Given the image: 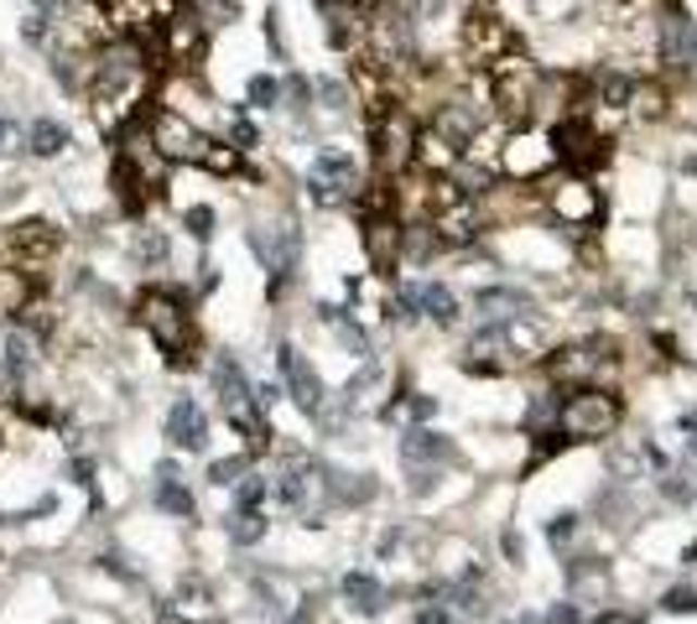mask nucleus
<instances>
[{"label":"nucleus","mask_w":697,"mask_h":624,"mask_svg":"<svg viewBox=\"0 0 697 624\" xmlns=\"http://www.w3.org/2000/svg\"><path fill=\"white\" fill-rule=\"evenodd\" d=\"M63 5H69V0H32L37 16H63Z\"/></svg>","instance_id":"obj_44"},{"label":"nucleus","mask_w":697,"mask_h":624,"mask_svg":"<svg viewBox=\"0 0 697 624\" xmlns=\"http://www.w3.org/2000/svg\"><path fill=\"white\" fill-rule=\"evenodd\" d=\"M0 125H5V110H0Z\"/></svg>","instance_id":"obj_49"},{"label":"nucleus","mask_w":697,"mask_h":624,"mask_svg":"<svg viewBox=\"0 0 697 624\" xmlns=\"http://www.w3.org/2000/svg\"><path fill=\"white\" fill-rule=\"evenodd\" d=\"M344 599L354 603L360 614H381V609H385V588H381V577H370V573H349V577H344Z\"/></svg>","instance_id":"obj_32"},{"label":"nucleus","mask_w":697,"mask_h":624,"mask_svg":"<svg viewBox=\"0 0 697 624\" xmlns=\"http://www.w3.org/2000/svg\"><path fill=\"white\" fill-rule=\"evenodd\" d=\"M411 291V308H416V317H433V323H453L458 317V297L443 282H416Z\"/></svg>","instance_id":"obj_27"},{"label":"nucleus","mask_w":697,"mask_h":624,"mask_svg":"<svg viewBox=\"0 0 697 624\" xmlns=\"http://www.w3.org/2000/svg\"><path fill=\"white\" fill-rule=\"evenodd\" d=\"M411 162H422V172H427V177H448V172L463 162V151H458L443 130H422V136H416V157H411Z\"/></svg>","instance_id":"obj_25"},{"label":"nucleus","mask_w":697,"mask_h":624,"mask_svg":"<svg viewBox=\"0 0 697 624\" xmlns=\"http://www.w3.org/2000/svg\"><path fill=\"white\" fill-rule=\"evenodd\" d=\"M308 188H313L318 203H349V198H360V167H354V157L349 151H318Z\"/></svg>","instance_id":"obj_13"},{"label":"nucleus","mask_w":697,"mask_h":624,"mask_svg":"<svg viewBox=\"0 0 697 624\" xmlns=\"http://www.w3.org/2000/svg\"><path fill=\"white\" fill-rule=\"evenodd\" d=\"M245 95H250V104H256V110H271V104L282 99V84H276L271 73H256V78L245 84Z\"/></svg>","instance_id":"obj_35"},{"label":"nucleus","mask_w":697,"mask_h":624,"mask_svg":"<svg viewBox=\"0 0 697 624\" xmlns=\"http://www.w3.org/2000/svg\"><path fill=\"white\" fill-rule=\"evenodd\" d=\"M573 521L577 515H557V521H547V536H552V541H568V536H573Z\"/></svg>","instance_id":"obj_42"},{"label":"nucleus","mask_w":697,"mask_h":624,"mask_svg":"<svg viewBox=\"0 0 697 624\" xmlns=\"http://www.w3.org/2000/svg\"><path fill=\"white\" fill-rule=\"evenodd\" d=\"M250 146H256V125L235 121V151H250Z\"/></svg>","instance_id":"obj_43"},{"label":"nucleus","mask_w":697,"mask_h":624,"mask_svg":"<svg viewBox=\"0 0 697 624\" xmlns=\"http://www.w3.org/2000/svg\"><path fill=\"white\" fill-rule=\"evenodd\" d=\"M183 224H188L192 240H209V235H214V209H203V203H198V209L183 214Z\"/></svg>","instance_id":"obj_39"},{"label":"nucleus","mask_w":697,"mask_h":624,"mask_svg":"<svg viewBox=\"0 0 697 624\" xmlns=\"http://www.w3.org/2000/svg\"><path fill=\"white\" fill-rule=\"evenodd\" d=\"M568 588H573V603H594V599H609V573H603L599 562L594 567H583V562H573L568 567Z\"/></svg>","instance_id":"obj_31"},{"label":"nucleus","mask_w":697,"mask_h":624,"mask_svg":"<svg viewBox=\"0 0 697 624\" xmlns=\"http://www.w3.org/2000/svg\"><path fill=\"white\" fill-rule=\"evenodd\" d=\"M157 504H162L167 515H177V521H192V495L172 463H162V474H157Z\"/></svg>","instance_id":"obj_28"},{"label":"nucleus","mask_w":697,"mask_h":624,"mask_svg":"<svg viewBox=\"0 0 697 624\" xmlns=\"http://www.w3.org/2000/svg\"><path fill=\"white\" fill-rule=\"evenodd\" d=\"M620 416H625V407H620L614 390H603V385H577L573 396L562 401V411H557V427H562L568 442H599V437H609L620 427Z\"/></svg>","instance_id":"obj_3"},{"label":"nucleus","mask_w":697,"mask_h":624,"mask_svg":"<svg viewBox=\"0 0 697 624\" xmlns=\"http://www.w3.org/2000/svg\"><path fill=\"white\" fill-rule=\"evenodd\" d=\"M328 42L338 52L364 42V5L360 0H328Z\"/></svg>","instance_id":"obj_24"},{"label":"nucleus","mask_w":697,"mask_h":624,"mask_svg":"<svg viewBox=\"0 0 697 624\" xmlns=\"http://www.w3.org/2000/svg\"><path fill=\"white\" fill-rule=\"evenodd\" d=\"M37 370H42V338L26 334L22 323H11L5 338H0V396L16 401Z\"/></svg>","instance_id":"obj_7"},{"label":"nucleus","mask_w":697,"mask_h":624,"mask_svg":"<svg viewBox=\"0 0 697 624\" xmlns=\"http://www.w3.org/2000/svg\"><path fill=\"white\" fill-rule=\"evenodd\" d=\"M552 209H557V219H562L568 229H588V224H599L603 198H599V188H594L588 177H573V183H562V188L552 192Z\"/></svg>","instance_id":"obj_17"},{"label":"nucleus","mask_w":697,"mask_h":624,"mask_svg":"<svg viewBox=\"0 0 697 624\" xmlns=\"http://www.w3.org/2000/svg\"><path fill=\"white\" fill-rule=\"evenodd\" d=\"M552 370L562 375V380L599 385L603 370H614V344H609V338H588V344H577V349H562Z\"/></svg>","instance_id":"obj_16"},{"label":"nucleus","mask_w":697,"mask_h":624,"mask_svg":"<svg viewBox=\"0 0 697 624\" xmlns=\"http://www.w3.org/2000/svg\"><path fill=\"white\" fill-rule=\"evenodd\" d=\"M318 474H323V469H313L308 458H291L287 469H282V479H276V500L287 504V510H308L318 495V484H323Z\"/></svg>","instance_id":"obj_22"},{"label":"nucleus","mask_w":697,"mask_h":624,"mask_svg":"<svg viewBox=\"0 0 697 624\" xmlns=\"http://www.w3.org/2000/svg\"><path fill=\"white\" fill-rule=\"evenodd\" d=\"M416 624H448V614H443V609H422V620Z\"/></svg>","instance_id":"obj_47"},{"label":"nucleus","mask_w":697,"mask_h":624,"mask_svg":"<svg viewBox=\"0 0 697 624\" xmlns=\"http://www.w3.org/2000/svg\"><path fill=\"white\" fill-rule=\"evenodd\" d=\"M552 130H526V125H515L500 146V167L510 177H542V172L552 167Z\"/></svg>","instance_id":"obj_11"},{"label":"nucleus","mask_w":697,"mask_h":624,"mask_svg":"<svg viewBox=\"0 0 697 624\" xmlns=\"http://www.w3.org/2000/svg\"><path fill=\"white\" fill-rule=\"evenodd\" d=\"M157 37H162V58L177 63V68H192L203 48H209V22L198 11H172L167 22H157Z\"/></svg>","instance_id":"obj_10"},{"label":"nucleus","mask_w":697,"mask_h":624,"mask_svg":"<svg viewBox=\"0 0 697 624\" xmlns=\"http://www.w3.org/2000/svg\"><path fill=\"white\" fill-rule=\"evenodd\" d=\"M22 37H26V42H32V48H37V42L48 37V22H42V26H37V22H26V26H22Z\"/></svg>","instance_id":"obj_45"},{"label":"nucleus","mask_w":697,"mask_h":624,"mask_svg":"<svg viewBox=\"0 0 697 624\" xmlns=\"http://www.w3.org/2000/svg\"><path fill=\"white\" fill-rule=\"evenodd\" d=\"M484 73H489V99H495V110H500L506 121L521 125L531 110H536V99H542V68L510 48L500 63H489Z\"/></svg>","instance_id":"obj_4"},{"label":"nucleus","mask_w":697,"mask_h":624,"mask_svg":"<svg viewBox=\"0 0 697 624\" xmlns=\"http://www.w3.org/2000/svg\"><path fill=\"white\" fill-rule=\"evenodd\" d=\"M364 250H370V261L390 276V265L401 255V224H396L390 209H385V214H364Z\"/></svg>","instance_id":"obj_20"},{"label":"nucleus","mask_w":697,"mask_h":624,"mask_svg":"<svg viewBox=\"0 0 697 624\" xmlns=\"http://www.w3.org/2000/svg\"><path fill=\"white\" fill-rule=\"evenodd\" d=\"M687 42H693V16L687 11H667L661 16V58L667 63H687Z\"/></svg>","instance_id":"obj_29"},{"label":"nucleus","mask_w":697,"mask_h":624,"mask_svg":"<svg viewBox=\"0 0 697 624\" xmlns=\"http://www.w3.org/2000/svg\"><path fill=\"white\" fill-rule=\"evenodd\" d=\"M667 609H672V614H693L697 594H693V588H672V594H667Z\"/></svg>","instance_id":"obj_41"},{"label":"nucleus","mask_w":697,"mask_h":624,"mask_svg":"<svg viewBox=\"0 0 697 624\" xmlns=\"http://www.w3.org/2000/svg\"><path fill=\"white\" fill-rule=\"evenodd\" d=\"M146 141L157 146L167 162H183V167H203V162H209V146H214L188 115H177L167 104L146 115Z\"/></svg>","instance_id":"obj_5"},{"label":"nucleus","mask_w":697,"mask_h":624,"mask_svg":"<svg viewBox=\"0 0 697 624\" xmlns=\"http://www.w3.org/2000/svg\"><path fill=\"white\" fill-rule=\"evenodd\" d=\"M250 250L265 261V271L276 276V287L291 276V265H297V224L291 219H276V224H256L250 229Z\"/></svg>","instance_id":"obj_14"},{"label":"nucleus","mask_w":697,"mask_h":624,"mask_svg":"<svg viewBox=\"0 0 697 624\" xmlns=\"http://www.w3.org/2000/svg\"><path fill=\"white\" fill-rule=\"evenodd\" d=\"M261 536H265L261 510H235V515H229V541H235V547H256Z\"/></svg>","instance_id":"obj_33"},{"label":"nucleus","mask_w":697,"mask_h":624,"mask_svg":"<svg viewBox=\"0 0 697 624\" xmlns=\"http://www.w3.org/2000/svg\"><path fill=\"white\" fill-rule=\"evenodd\" d=\"M510 48H515V37H510V26L495 11H469L463 16V58H469V68L484 73L489 63H500Z\"/></svg>","instance_id":"obj_9"},{"label":"nucleus","mask_w":697,"mask_h":624,"mask_svg":"<svg viewBox=\"0 0 697 624\" xmlns=\"http://www.w3.org/2000/svg\"><path fill=\"white\" fill-rule=\"evenodd\" d=\"M416 136H422V125L411 121L407 104H385L381 121H375V167H381L385 177L407 172L411 157H416Z\"/></svg>","instance_id":"obj_6"},{"label":"nucleus","mask_w":697,"mask_h":624,"mask_svg":"<svg viewBox=\"0 0 697 624\" xmlns=\"http://www.w3.org/2000/svg\"><path fill=\"white\" fill-rule=\"evenodd\" d=\"M552 157L562 167H577L588 172L594 162H603V136L594 121H583V115H568V121H557L552 130Z\"/></svg>","instance_id":"obj_12"},{"label":"nucleus","mask_w":697,"mask_h":624,"mask_svg":"<svg viewBox=\"0 0 697 624\" xmlns=\"http://www.w3.org/2000/svg\"><path fill=\"white\" fill-rule=\"evenodd\" d=\"M37 276H32V271H22V265L16 261H0V312H11V317H16V312L22 308H32V302H37Z\"/></svg>","instance_id":"obj_26"},{"label":"nucleus","mask_w":697,"mask_h":624,"mask_svg":"<svg viewBox=\"0 0 697 624\" xmlns=\"http://www.w3.org/2000/svg\"><path fill=\"white\" fill-rule=\"evenodd\" d=\"M130 317L151 334V344L167 354V364H188L192 344H198V328H192V312H188V302H183L177 291L146 287L141 297H136V312H130Z\"/></svg>","instance_id":"obj_1"},{"label":"nucleus","mask_w":697,"mask_h":624,"mask_svg":"<svg viewBox=\"0 0 697 624\" xmlns=\"http://www.w3.org/2000/svg\"><path fill=\"white\" fill-rule=\"evenodd\" d=\"M136 261H141V265H162V261H167V240H162L157 229H141V235H136Z\"/></svg>","instance_id":"obj_37"},{"label":"nucleus","mask_w":697,"mask_h":624,"mask_svg":"<svg viewBox=\"0 0 697 624\" xmlns=\"http://www.w3.org/2000/svg\"><path fill=\"white\" fill-rule=\"evenodd\" d=\"M401 458L416 469V484H427L433 479V463H448V458H453V442L443 433H433V427H411V433L401 437Z\"/></svg>","instance_id":"obj_19"},{"label":"nucleus","mask_w":697,"mask_h":624,"mask_svg":"<svg viewBox=\"0 0 697 624\" xmlns=\"http://www.w3.org/2000/svg\"><path fill=\"white\" fill-rule=\"evenodd\" d=\"M209 375H214V390H219V407H224V416H229V422L245 433L250 453H261L265 442H271V427H265V407H261V396H256V385L245 380V370L229 360V354H219Z\"/></svg>","instance_id":"obj_2"},{"label":"nucleus","mask_w":697,"mask_h":624,"mask_svg":"<svg viewBox=\"0 0 697 624\" xmlns=\"http://www.w3.org/2000/svg\"><path fill=\"white\" fill-rule=\"evenodd\" d=\"M276 364H282L287 396H291V401H297L302 411H313V416H318V411H323V396H328V390H323V380H318V370L308 364V354H302L297 344H282V349H276Z\"/></svg>","instance_id":"obj_15"},{"label":"nucleus","mask_w":697,"mask_h":624,"mask_svg":"<svg viewBox=\"0 0 697 624\" xmlns=\"http://www.w3.org/2000/svg\"><path fill=\"white\" fill-rule=\"evenodd\" d=\"M245 474H250V458H219V463H209V484H219V489H235Z\"/></svg>","instance_id":"obj_34"},{"label":"nucleus","mask_w":697,"mask_h":624,"mask_svg":"<svg viewBox=\"0 0 697 624\" xmlns=\"http://www.w3.org/2000/svg\"><path fill=\"white\" fill-rule=\"evenodd\" d=\"M63 250V235H58V224H48V219H26V224H11V235L0 240V255L5 261H16L22 271H42V261H52Z\"/></svg>","instance_id":"obj_8"},{"label":"nucleus","mask_w":697,"mask_h":624,"mask_svg":"<svg viewBox=\"0 0 697 624\" xmlns=\"http://www.w3.org/2000/svg\"><path fill=\"white\" fill-rule=\"evenodd\" d=\"M26 151L32 157H63L69 151V125L63 121H32V130H26Z\"/></svg>","instance_id":"obj_30"},{"label":"nucleus","mask_w":697,"mask_h":624,"mask_svg":"<svg viewBox=\"0 0 697 624\" xmlns=\"http://www.w3.org/2000/svg\"><path fill=\"white\" fill-rule=\"evenodd\" d=\"M390 422H416V416H433V396H411V401H390L385 407Z\"/></svg>","instance_id":"obj_38"},{"label":"nucleus","mask_w":697,"mask_h":624,"mask_svg":"<svg viewBox=\"0 0 697 624\" xmlns=\"http://www.w3.org/2000/svg\"><path fill=\"white\" fill-rule=\"evenodd\" d=\"M265 489H271V484H265L261 474H245V479L235 484V510H261Z\"/></svg>","instance_id":"obj_36"},{"label":"nucleus","mask_w":697,"mask_h":624,"mask_svg":"<svg viewBox=\"0 0 697 624\" xmlns=\"http://www.w3.org/2000/svg\"><path fill=\"white\" fill-rule=\"evenodd\" d=\"M687 63H697V22H693V42H687Z\"/></svg>","instance_id":"obj_48"},{"label":"nucleus","mask_w":697,"mask_h":624,"mask_svg":"<svg viewBox=\"0 0 697 624\" xmlns=\"http://www.w3.org/2000/svg\"><path fill=\"white\" fill-rule=\"evenodd\" d=\"M203 5H209L214 16H235V0H203Z\"/></svg>","instance_id":"obj_46"},{"label":"nucleus","mask_w":697,"mask_h":624,"mask_svg":"<svg viewBox=\"0 0 697 624\" xmlns=\"http://www.w3.org/2000/svg\"><path fill=\"white\" fill-rule=\"evenodd\" d=\"M318 99H323V110H349V89L338 78H318Z\"/></svg>","instance_id":"obj_40"},{"label":"nucleus","mask_w":697,"mask_h":624,"mask_svg":"<svg viewBox=\"0 0 697 624\" xmlns=\"http://www.w3.org/2000/svg\"><path fill=\"white\" fill-rule=\"evenodd\" d=\"M167 442L183 448V453H203L209 448V416L192 396H177L167 407Z\"/></svg>","instance_id":"obj_18"},{"label":"nucleus","mask_w":697,"mask_h":624,"mask_svg":"<svg viewBox=\"0 0 697 624\" xmlns=\"http://www.w3.org/2000/svg\"><path fill=\"white\" fill-rule=\"evenodd\" d=\"M480 125H484V110H474L469 99H448V104L437 110L433 130H443V136L458 146V151H469V141L480 136Z\"/></svg>","instance_id":"obj_23"},{"label":"nucleus","mask_w":697,"mask_h":624,"mask_svg":"<svg viewBox=\"0 0 697 624\" xmlns=\"http://www.w3.org/2000/svg\"><path fill=\"white\" fill-rule=\"evenodd\" d=\"M474 312L480 323H515V317H536V302L515 287H489L474 297Z\"/></svg>","instance_id":"obj_21"}]
</instances>
